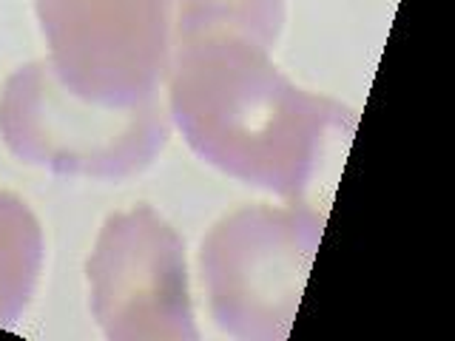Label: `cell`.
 <instances>
[{"mask_svg": "<svg viewBox=\"0 0 455 341\" xmlns=\"http://www.w3.org/2000/svg\"><path fill=\"white\" fill-rule=\"evenodd\" d=\"M168 103L205 163L282 196H302L353 111L279 75L267 46L225 26L171 28Z\"/></svg>", "mask_w": 455, "mask_h": 341, "instance_id": "6da1fadb", "label": "cell"}, {"mask_svg": "<svg viewBox=\"0 0 455 341\" xmlns=\"http://www.w3.org/2000/svg\"><path fill=\"white\" fill-rule=\"evenodd\" d=\"M0 137L18 160L54 174L123 179L154 163L168 139L160 99L106 108L71 94L49 63H28L0 91Z\"/></svg>", "mask_w": 455, "mask_h": 341, "instance_id": "7a4b0ae2", "label": "cell"}, {"mask_svg": "<svg viewBox=\"0 0 455 341\" xmlns=\"http://www.w3.org/2000/svg\"><path fill=\"white\" fill-rule=\"evenodd\" d=\"M89 284L92 313L108 338H196L185 245L148 205L106 219Z\"/></svg>", "mask_w": 455, "mask_h": 341, "instance_id": "5b68a950", "label": "cell"}, {"mask_svg": "<svg viewBox=\"0 0 455 341\" xmlns=\"http://www.w3.org/2000/svg\"><path fill=\"white\" fill-rule=\"evenodd\" d=\"M49 68L106 108L156 99L171 49V0H37Z\"/></svg>", "mask_w": 455, "mask_h": 341, "instance_id": "277c9868", "label": "cell"}, {"mask_svg": "<svg viewBox=\"0 0 455 341\" xmlns=\"http://www.w3.org/2000/svg\"><path fill=\"white\" fill-rule=\"evenodd\" d=\"M43 267V231L23 199L0 191V324L20 319Z\"/></svg>", "mask_w": 455, "mask_h": 341, "instance_id": "8992f818", "label": "cell"}, {"mask_svg": "<svg viewBox=\"0 0 455 341\" xmlns=\"http://www.w3.org/2000/svg\"><path fill=\"white\" fill-rule=\"evenodd\" d=\"M322 219L305 208H248L203 242L211 313L239 338H282L299 307Z\"/></svg>", "mask_w": 455, "mask_h": 341, "instance_id": "3957f363", "label": "cell"}, {"mask_svg": "<svg viewBox=\"0 0 455 341\" xmlns=\"http://www.w3.org/2000/svg\"><path fill=\"white\" fill-rule=\"evenodd\" d=\"M225 26L270 49L282 28V0H171V28Z\"/></svg>", "mask_w": 455, "mask_h": 341, "instance_id": "52a82bcc", "label": "cell"}]
</instances>
